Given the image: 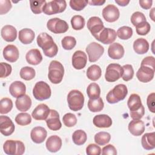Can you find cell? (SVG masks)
I'll return each mask as SVG.
<instances>
[{"label": "cell", "instance_id": "1", "mask_svg": "<svg viewBox=\"0 0 155 155\" xmlns=\"http://www.w3.org/2000/svg\"><path fill=\"white\" fill-rule=\"evenodd\" d=\"M38 45L42 49L44 54L49 58L55 56L58 51L57 45L52 37L47 33H40L36 39Z\"/></svg>", "mask_w": 155, "mask_h": 155}, {"label": "cell", "instance_id": "2", "mask_svg": "<svg viewBox=\"0 0 155 155\" xmlns=\"http://www.w3.org/2000/svg\"><path fill=\"white\" fill-rule=\"evenodd\" d=\"M64 74V68L62 64L58 61H52L48 67V78L50 81L54 84H59Z\"/></svg>", "mask_w": 155, "mask_h": 155}, {"label": "cell", "instance_id": "3", "mask_svg": "<svg viewBox=\"0 0 155 155\" xmlns=\"http://www.w3.org/2000/svg\"><path fill=\"white\" fill-rule=\"evenodd\" d=\"M128 94V89L125 85H116L107 94L106 99L109 104H116L124 100Z\"/></svg>", "mask_w": 155, "mask_h": 155}, {"label": "cell", "instance_id": "4", "mask_svg": "<svg viewBox=\"0 0 155 155\" xmlns=\"http://www.w3.org/2000/svg\"><path fill=\"white\" fill-rule=\"evenodd\" d=\"M67 102L69 108L74 111L81 110L84 105V96L78 90L70 91L67 96Z\"/></svg>", "mask_w": 155, "mask_h": 155}, {"label": "cell", "instance_id": "5", "mask_svg": "<svg viewBox=\"0 0 155 155\" xmlns=\"http://www.w3.org/2000/svg\"><path fill=\"white\" fill-rule=\"evenodd\" d=\"M33 94L35 98L39 101H44L50 97L51 91L48 84L44 81L36 83L33 89Z\"/></svg>", "mask_w": 155, "mask_h": 155}, {"label": "cell", "instance_id": "6", "mask_svg": "<svg viewBox=\"0 0 155 155\" xmlns=\"http://www.w3.org/2000/svg\"><path fill=\"white\" fill-rule=\"evenodd\" d=\"M3 150L8 155H22L25 152V146L20 140H7L3 145Z\"/></svg>", "mask_w": 155, "mask_h": 155}, {"label": "cell", "instance_id": "7", "mask_svg": "<svg viewBox=\"0 0 155 155\" xmlns=\"http://www.w3.org/2000/svg\"><path fill=\"white\" fill-rule=\"evenodd\" d=\"M66 7L67 3L65 1L53 0L46 2L42 8V12L47 15H54L63 12L65 10Z\"/></svg>", "mask_w": 155, "mask_h": 155}, {"label": "cell", "instance_id": "8", "mask_svg": "<svg viewBox=\"0 0 155 155\" xmlns=\"http://www.w3.org/2000/svg\"><path fill=\"white\" fill-rule=\"evenodd\" d=\"M47 28L55 34L65 33L68 29V25L66 21L58 18L49 19L47 23Z\"/></svg>", "mask_w": 155, "mask_h": 155}, {"label": "cell", "instance_id": "9", "mask_svg": "<svg viewBox=\"0 0 155 155\" xmlns=\"http://www.w3.org/2000/svg\"><path fill=\"white\" fill-rule=\"evenodd\" d=\"M123 74V68L118 64H110L107 68L105 74V80L113 82L119 79Z\"/></svg>", "mask_w": 155, "mask_h": 155}, {"label": "cell", "instance_id": "10", "mask_svg": "<svg viewBox=\"0 0 155 155\" xmlns=\"http://www.w3.org/2000/svg\"><path fill=\"white\" fill-rule=\"evenodd\" d=\"M86 51L88 56L89 61L94 62L102 56L104 52V48L101 44L93 42L87 45Z\"/></svg>", "mask_w": 155, "mask_h": 155}, {"label": "cell", "instance_id": "11", "mask_svg": "<svg viewBox=\"0 0 155 155\" xmlns=\"http://www.w3.org/2000/svg\"><path fill=\"white\" fill-rule=\"evenodd\" d=\"M116 31L114 29L104 27L95 38L104 44H111L116 40Z\"/></svg>", "mask_w": 155, "mask_h": 155}, {"label": "cell", "instance_id": "12", "mask_svg": "<svg viewBox=\"0 0 155 155\" xmlns=\"http://www.w3.org/2000/svg\"><path fill=\"white\" fill-rule=\"evenodd\" d=\"M87 28L91 35L96 38L103 30L104 25L103 22L97 16H92L87 21Z\"/></svg>", "mask_w": 155, "mask_h": 155}, {"label": "cell", "instance_id": "13", "mask_svg": "<svg viewBox=\"0 0 155 155\" xmlns=\"http://www.w3.org/2000/svg\"><path fill=\"white\" fill-rule=\"evenodd\" d=\"M120 16V12L117 7L113 4H108L102 10V16L108 22L116 21Z\"/></svg>", "mask_w": 155, "mask_h": 155}, {"label": "cell", "instance_id": "14", "mask_svg": "<svg viewBox=\"0 0 155 155\" xmlns=\"http://www.w3.org/2000/svg\"><path fill=\"white\" fill-rule=\"evenodd\" d=\"M154 75V69L145 65H140L136 73V77L139 81L147 83L151 81Z\"/></svg>", "mask_w": 155, "mask_h": 155}, {"label": "cell", "instance_id": "15", "mask_svg": "<svg viewBox=\"0 0 155 155\" xmlns=\"http://www.w3.org/2000/svg\"><path fill=\"white\" fill-rule=\"evenodd\" d=\"M45 122L48 128L53 131L59 130L62 127L59 114L58 111L54 110H50V113L45 119Z\"/></svg>", "mask_w": 155, "mask_h": 155}, {"label": "cell", "instance_id": "16", "mask_svg": "<svg viewBox=\"0 0 155 155\" xmlns=\"http://www.w3.org/2000/svg\"><path fill=\"white\" fill-rule=\"evenodd\" d=\"M15 125L12 119L6 116H0V131L5 136H8L11 135L15 131Z\"/></svg>", "mask_w": 155, "mask_h": 155}, {"label": "cell", "instance_id": "17", "mask_svg": "<svg viewBox=\"0 0 155 155\" xmlns=\"http://www.w3.org/2000/svg\"><path fill=\"white\" fill-rule=\"evenodd\" d=\"M87 62V57L86 54L81 51H76L72 56V65L76 70H81L84 68Z\"/></svg>", "mask_w": 155, "mask_h": 155}, {"label": "cell", "instance_id": "18", "mask_svg": "<svg viewBox=\"0 0 155 155\" xmlns=\"http://www.w3.org/2000/svg\"><path fill=\"white\" fill-rule=\"evenodd\" d=\"M50 109L45 104H41L33 110L31 116L37 120H45L48 117Z\"/></svg>", "mask_w": 155, "mask_h": 155}, {"label": "cell", "instance_id": "19", "mask_svg": "<svg viewBox=\"0 0 155 155\" xmlns=\"http://www.w3.org/2000/svg\"><path fill=\"white\" fill-rule=\"evenodd\" d=\"M3 56L10 62H16L19 56L18 48L14 45H7L3 50Z\"/></svg>", "mask_w": 155, "mask_h": 155}, {"label": "cell", "instance_id": "20", "mask_svg": "<svg viewBox=\"0 0 155 155\" xmlns=\"http://www.w3.org/2000/svg\"><path fill=\"white\" fill-rule=\"evenodd\" d=\"M47 132L46 130L42 127H34L30 133V137L33 142L36 143H42L47 137Z\"/></svg>", "mask_w": 155, "mask_h": 155}, {"label": "cell", "instance_id": "21", "mask_svg": "<svg viewBox=\"0 0 155 155\" xmlns=\"http://www.w3.org/2000/svg\"><path fill=\"white\" fill-rule=\"evenodd\" d=\"M124 47L117 42L112 43L108 49V56L113 59H121L124 56Z\"/></svg>", "mask_w": 155, "mask_h": 155}, {"label": "cell", "instance_id": "22", "mask_svg": "<svg viewBox=\"0 0 155 155\" xmlns=\"http://www.w3.org/2000/svg\"><path fill=\"white\" fill-rule=\"evenodd\" d=\"M26 91L25 85L21 81H16L12 82L9 87V92L14 97H19L25 94Z\"/></svg>", "mask_w": 155, "mask_h": 155}, {"label": "cell", "instance_id": "23", "mask_svg": "<svg viewBox=\"0 0 155 155\" xmlns=\"http://www.w3.org/2000/svg\"><path fill=\"white\" fill-rule=\"evenodd\" d=\"M128 128L131 134L135 136H139L143 134L145 131V125L140 119H133L130 122Z\"/></svg>", "mask_w": 155, "mask_h": 155}, {"label": "cell", "instance_id": "24", "mask_svg": "<svg viewBox=\"0 0 155 155\" xmlns=\"http://www.w3.org/2000/svg\"><path fill=\"white\" fill-rule=\"evenodd\" d=\"M1 35L5 41L13 42L16 39L17 30L15 27L10 25H6L2 28Z\"/></svg>", "mask_w": 155, "mask_h": 155}, {"label": "cell", "instance_id": "25", "mask_svg": "<svg viewBox=\"0 0 155 155\" xmlns=\"http://www.w3.org/2000/svg\"><path fill=\"white\" fill-rule=\"evenodd\" d=\"M45 145L49 151L56 153L62 147V140L58 136L53 135L47 139Z\"/></svg>", "mask_w": 155, "mask_h": 155}, {"label": "cell", "instance_id": "26", "mask_svg": "<svg viewBox=\"0 0 155 155\" xmlns=\"http://www.w3.org/2000/svg\"><path fill=\"white\" fill-rule=\"evenodd\" d=\"M27 62L31 65H36L41 62L42 61V56L38 49H31L25 55Z\"/></svg>", "mask_w": 155, "mask_h": 155}, {"label": "cell", "instance_id": "27", "mask_svg": "<svg viewBox=\"0 0 155 155\" xmlns=\"http://www.w3.org/2000/svg\"><path fill=\"white\" fill-rule=\"evenodd\" d=\"M93 124L98 128H109L112 125L111 118L107 114H98L93 119Z\"/></svg>", "mask_w": 155, "mask_h": 155}, {"label": "cell", "instance_id": "28", "mask_svg": "<svg viewBox=\"0 0 155 155\" xmlns=\"http://www.w3.org/2000/svg\"><path fill=\"white\" fill-rule=\"evenodd\" d=\"M15 105L19 111L25 112L31 107V99L28 95L24 94L17 98L15 101Z\"/></svg>", "mask_w": 155, "mask_h": 155}, {"label": "cell", "instance_id": "29", "mask_svg": "<svg viewBox=\"0 0 155 155\" xmlns=\"http://www.w3.org/2000/svg\"><path fill=\"white\" fill-rule=\"evenodd\" d=\"M143 148L147 150H151L155 148V133H147L144 134L141 139Z\"/></svg>", "mask_w": 155, "mask_h": 155}, {"label": "cell", "instance_id": "30", "mask_svg": "<svg viewBox=\"0 0 155 155\" xmlns=\"http://www.w3.org/2000/svg\"><path fill=\"white\" fill-rule=\"evenodd\" d=\"M35 32L30 28H23L19 31V40L24 44H29L35 39Z\"/></svg>", "mask_w": 155, "mask_h": 155}, {"label": "cell", "instance_id": "31", "mask_svg": "<svg viewBox=\"0 0 155 155\" xmlns=\"http://www.w3.org/2000/svg\"><path fill=\"white\" fill-rule=\"evenodd\" d=\"M133 49L137 54H145L148 51L149 43L144 38H138L134 41Z\"/></svg>", "mask_w": 155, "mask_h": 155}, {"label": "cell", "instance_id": "32", "mask_svg": "<svg viewBox=\"0 0 155 155\" xmlns=\"http://www.w3.org/2000/svg\"><path fill=\"white\" fill-rule=\"evenodd\" d=\"M127 105L130 111H136L142 105L140 97L137 94H132L127 101Z\"/></svg>", "mask_w": 155, "mask_h": 155}, {"label": "cell", "instance_id": "33", "mask_svg": "<svg viewBox=\"0 0 155 155\" xmlns=\"http://www.w3.org/2000/svg\"><path fill=\"white\" fill-rule=\"evenodd\" d=\"M102 74V71L101 67L96 64H93L90 66L87 70V78L93 81L98 80Z\"/></svg>", "mask_w": 155, "mask_h": 155}, {"label": "cell", "instance_id": "34", "mask_svg": "<svg viewBox=\"0 0 155 155\" xmlns=\"http://www.w3.org/2000/svg\"><path fill=\"white\" fill-rule=\"evenodd\" d=\"M104 102L102 98L100 97L94 99H90L88 101V108L90 111L93 113L102 111L104 108Z\"/></svg>", "mask_w": 155, "mask_h": 155}, {"label": "cell", "instance_id": "35", "mask_svg": "<svg viewBox=\"0 0 155 155\" xmlns=\"http://www.w3.org/2000/svg\"><path fill=\"white\" fill-rule=\"evenodd\" d=\"M87 94L89 99H94L99 97L101 94L99 85L94 82L90 84L87 88Z\"/></svg>", "mask_w": 155, "mask_h": 155}, {"label": "cell", "instance_id": "36", "mask_svg": "<svg viewBox=\"0 0 155 155\" xmlns=\"http://www.w3.org/2000/svg\"><path fill=\"white\" fill-rule=\"evenodd\" d=\"M87 136L86 133L82 130H76L72 135V140L77 145H82L84 144L87 140Z\"/></svg>", "mask_w": 155, "mask_h": 155}, {"label": "cell", "instance_id": "37", "mask_svg": "<svg viewBox=\"0 0 155 155\" xmlns=\"http://www.w3.org/2000/svg\"><path fill=\"white\" fill-rule=\"evenodd\" d=\"M111 139L110 133L105 131H101L94 136V141L99 145H105L108 143Z\"/></svg>", "mask_w": 155, "mask_h": 155}, {"label": "cell", "instance_id": "38", "mask_svg": "<svg viewBox=\"0 0 155 155\" xmlns=\"http://www.w3.org/2000/svg\"><path fill=\"white\" fill-rule=\"evenodd\" d=\"M20 77L25 80V81H30L33 79L36 74L35 70L33 68L30 67H24L20 70Z\"/></svg>", "mask_w": 155, "mask_h": 155}, {"label": "cell", "instance_id": "39", "mask_svg": "<svg viewBox=\"0 0 155 155\" xmlns=\"http://www.w3.org/2000/svg\"><path fill=\"white\" fill-rule=\"evenodd\" d=\"M117 36L122 40L130 39L133 35V30L128 26H122L117 30Z\"/></svg>", "mask_w": 155, "mask_h": 155}, {"label": "cell", "instance_id": "40", "mask_svg": "<svg viewBox=\"0 0 155 155\" xmlns=\"http://www.w3.org/2000/svg\"><path fill=\"white\" fill-rule=\"evenodd\" d=\"M13 108V102L8 97H4L0 101V113L7 114L12 110Z\"/></svg>", "mask_w": 155, "mask_h": 155}, {"label": "cell", "instance_id": "41", "mask_svg": "<svg viewBox=\"0 0 155 155\" xmlns=\"http://www.w3.org/2000/svg\"><path fill=\"white\" fill-rule=\"evenodd\" d=\"M15 122L19 125L25 126L31 123V117L27 113H20L15 117Z\"/></svg>", "mask_w": 155, "mask_h": 155}, {"label": "cell", "instance_id": "42", "mask_svg": "<svg viewBox=\"0 0 155 155\" xmlns=\"http://www.w3.org/2000/svg\"><path fill=\"white\" fill-rule=\"evenodd\" d=\"M85 24V19L81 15H74L71 19V26L75 30H82L84 27Z\"/></svg>", "mask_w": 155, "mask_h": 155}, {"label": "cell", "instance_id": "43", "mask_svg": "<svg viewBox=\"0 0 155 155\" xmlns=\"http://www.w3.org/2000/svg\"><path fill=\"white\" fill-rule=\"evenodd\" d=\"M45 4H46V1L45 0L30 1V5L31 10L35 14H40L42 12H43L42 8Z\"/></svg>", "mask_w": 155, "mask_h": 155}, {"label": "cell", "instance_id": "44", "mask_svg": "<svg viewBox=\"0 0 155 155\" xmlns=\"http://www.w3.org/2000/svg\"><path fill=\"white\" fill-rule=\"evenodd\" d=\"M61 44L64 49L66 50H70L75 47L76 44V40L73 36H65L61 41Z\"/></svg>", "mask_w": 155, "mask_h": 155}, {"label": "cell", "instance_id": "45", "mask_svg": "<svg viewBox=\"0 0 155 155\" xmlns=\"http://www.w3.org/2000/svg\"><path fill=\"white\" fill-rule=\"evenodd\" d=\"M64 124L67 127H72L77 123L76 116L71 113H68L64 114L62 117Z\"/></svg>", "mask_w": 155, "mask_h": 155}, {"label": "cell", "instance_id": "46", "mask_svg": "<svg viewBox=\"0 0 155 155\" xmlns=\"http://www.w3.org/2000/svg\"><path fill=\"white\" fill-rule=\"evenodd\" d=\"M123 74L122 78L124 81H128L131 80L134 76V70L133 66L130 64H126L122 67Z\"/></svg>", "mask_w": 155, "mask_h": 155}, {"label": "cell", "instance_id": "47", "mask_svg": "<svg viewBox=\"0 0 155 155\" xmlns=\"http://www.w3.org/2000/svg\"><path fill=\"white\" fill-rule=\"evenodd\" d=\"M145 21H147L146 17L142 12H136L131 16V22L134 27Z\"/></svg>", "mask_w": 155, "mask_h": 155}, {"label": "cell", "instance_id": "48", "mask_svg": "<svg viewBox=\"0 0 155 155\" xmlns=\"http://www.w3.org/2000/svg\"><path fill=\"white\" fill-rule=\"evenodd\" d=\"M88 3V1L87 0H70V6L75 11H81L86 7Z\"/></svg>", "mask_w": 155, "mask_h": 155}, {"label": "cell", "instance_id": "49", "mask_svg": "<svg viewBox=\"0 0 155 155\" xmlns=\"http://www.w3.org/2000/svg\"><path fill=\"white\" fill-rule=\"evenodd\" d=\"M136 31L137 35H146L149 33L151 29V27L150 24L147 22H143L136 27Z\"/></svg>", "mask_w": 155, "mask_h": 155}, {"label": "cell", "instance_id": "50", "mask_svg": "<svg viewBox=\"0 0 155 155\" xmlns=\"http://www.w3.org/2000/svg\"><path fill=\"white\" fill-rule=\"evenodd\" d=\"M12 66L5 62H1L0 64V76L1 78L8 76L12 73Z\"/></svg>", "mask_w": 155, "mask_h": 155}, {"label": "cell", "instance_id": "51", "mask_svg": "<svg viewBox=\"0 0 155 155\" xmlns=\"http://www.w3.org/2000/svg\"><path fill=\"white\" fill-rule=\"evenodd\" d=\"M86 153L88 155H99L101 154V148L97 144L90 143L86 148Z\"/></svg>", "mask_w": 155, "mask_h": 155}, {"label": "cell", "instance_id": "52", "mask_svg": "<svg viewBox=\"0 0 155 155\" xmlns=\"http://www.w3.org/2000/svg\"><path fill=\"white\" fill-rule=\"evenodd\" d=\"M11 2L8 0L0 1V14L4 15L7 13L12 8Z\"/></svg>", "mask_w": 155, "mask_h": 155}, {"label": "cell", "instance_id": "53", "mask_svg": "<svg viewBox=\"0 0 155 155\" xmlns=\"http://www.w3.org/2000/svg\"><path fill=\"white\" fill-rule=\"evenodd\" d=\"M155 93H150L147 99V104L149 110L151 112L154 113H155Z\"/></svg>", "mask_w": 155, "mask_h": 155}, {"label": "cell", "instance_id": "54", "mask_svg": "<svg viewBox=\"0 0 155 155\" xmlns=\"http://www.w3.org/2000/svg\"><path fill=\"white\" fill-rule=\"evenodd\" d=\"M130 116L133 119L139 120L145 114V108L143 105L140 107V108L136 111H130Z\"/></svg>", "mask_w": 155, "mask_h": 155}, {"label": "cell", "instance_id": "55", "mask_svg": "<svg viewBox=\"0 0 155 155\" xmlns=\"http://www.w3.org/2000/svg\"><path fill=\"white\" fill-rule=\"evenodd\" d=\"M102 154L103 155H116L117 151L116 148L111 144L105 146L102 150Z\"/></svg>", "mask_w": 155, "mask_h": 155}, {"label": "cell", "instance_id": "56", "mask_svg": "<svg viewBox=\"0 0 155 155\" xmlns=\"http://www.w3.org/2000/svg\"><path fill=\"white\" fill-rule=\"evenodd\" d=\"M154 58L153 56H147L141 62V65H145L154 69Z\"/></svg>", "mask_w": 155, "mask_h": 155}, {"label": "cell", "instance_id": "57", "mask_svg": "<svg viewBox=\"0 0 155 155\" xmlns=\"http://www.w3.org/2000/svg\"><path fill=\"white\" fill-rule=\"evenodd\" d=\"M140 6L145 10L150 9L152 5L153 1L151 0H140L139 1Z\"/></svg>", "mask_w": 155, "mask_h": 155}, {"label": "cell", "instance_id": "58", "mask_svg": "<svg viewBox=\"0 0 155 155\" xmlns=\"http://www.w3.org/2000/svg\"><path fill=\"white\" fill-rule=\"evenodd\" d=\"M105 2V1L101 0H91L88 1V4L91 5H102Z\"/></svg>", "mask_w": 155, "mask_h": 155}, {"label": "cell", "instance_id": "59", "mask_svg": "<svg viewBox=\"0 0 155 155\" xmlns=\"http://www.w3.org/2000/svg\"><path fill=\"white\" fill-rule=\"evenodd\" d=\"M115 2L119 5L122 6V7L126 6L130 3V1H127V0H116Z\"/></svg>", "mask_w": 155, "mask_h": 155}, {"label": "cell", "instance_id": "60", "mask_svg": "<svg viewBox=\"0 0 155 155\" xmlns=\"http://www.w3.org/2000/svg\"><path fill=\"white\" fill-rule=\"evenodd\" d=\"M154 10H155V8H153L151 10V12H150V17L151 18V19L154 21Z\"/></svg>", "mask_w": 155, "mask_h": 155}]
</instances>
